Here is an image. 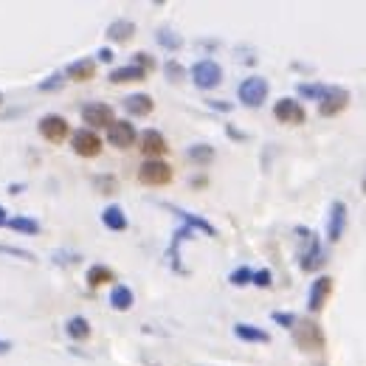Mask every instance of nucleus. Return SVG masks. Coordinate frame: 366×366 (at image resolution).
<instances>
[{
  "label": "nucleus",
  "mask_w": 366,
  "mask_h": 366,
  "mask_svg": "<svg viewBox=\"0 0 366 366\" xmlns=\"http://www.w3.org/2000/svg\"><path fill=\"white\" fill-rule=\"evenodd\" d=\"M296 234H299V268H302L304 273L321 268L324 259H327V254H324V248H321L318 234L310 231V228H304V226H299Z\"/></svg>",
  "instance_id": "f257e3e1"
},
{
  "label": "nucleus",
  "mask_w": 366,
  "mask_h": 366,
  "mask_svg": "<svg viewBox=\"0 0 366 366\" xmlns=\"http://www.w3.org/2000/svg\"><path fill=\"white\" fill-rule=\"evenodd\" d=\"M291 333H293V341L302 352H321L324 347H327V336H324L321 324L313 321V318H296Z\"/></svg>",
  "instance_id": "f03ea898"
},
{
  "label": "nucleus",
  "mask_w": 366,
  "mask_h": 366,
  "mask_svg": "<svg viewBox=\"0 0 366 366\" xmlns=\"http://www.w3.org/2000/svg\"><path fill=\"white\" fill-rule=\"evenodd\" d=\"M192 82L200 88V91H212V88H217L220 82H223V68H220V62H214V60H197L194 65H192Z\"/></svg>",
  "instance_id": "7ed1b4c3"
},
{
  "label": "nucleus",
  "mask_w": 366,
  "mask_h": 366,
  "mask_svg": "<svg viewBox=\"0 0 366 366\" xmlns=\"http://www.w3.org/2000/svg\"><path fill=\"white\" fill-rule=\"evenodd\" d=\"M172 178H175V172H172V167L167 164V161H144V164L138 167V181L144 186H152V189L170 186Z\"/></svg>",
  "instance_id": "20e7f679"
},
{
  "label": "nucleus",
  "mask_w": 366,
  "mask_h": 366,
  "mask_svg": "<svg viewBox=\"0 0 366 366\" xmlns=\"http://www.w3.org/2000/svg\"><path fill=\"white\" fill-rule=\"evenodd\" d=\"M271 93V85H268V79L262 76H248V79H242L239 88H237V96L239 102L246 104V107H259Z\"/></svg>",
  "instance_id": "39448f33"
},
{
  "label": "nucleus",
  "mask_w": 366,
  "mask_h": 366,
  "mask_svg": "<svg viewBox=\"0 0 366 366\" xmlns=\"http://www.w3.org/2000/svg\"><path fill=\"white\" fill-rule=\"evenodd\" d=\"M37 130H39V136H43L48 144H62V141L71 136L68 118H65V116H57V113H46L43 118H39Z\"/></svg>",
  "instance_id": "423d86ee"
},
{
  "label": "nucleus",
  "mask_w": 366,
  "mask_h": 366,
  "mask_svg": "<svg viewBox=\"0 0 366 366\" xmlns=\"http://www.w3.org/2000/svg\"><path fill=\"white\" fill-rule=\"evenodd\" d=\"M273 118L279 125H304L307 121V110L299 99H291V96H282L276 104H273Z\"/></svg>",
  "instance_id": "0eeeda50"
},
{
  "label": "nucleus",
  "mask_w": 366,
  "mask_h": 366,
  "mask_svg": "<svg viewBox=\"0 0 366 366\" xmlns=\"http://www.w3.org/2000/svg\"><path fill=\"white\" fill-rule=\"evenodd\" d=\"M82 121L88 125V130H107L113 121H116V113H113V107L110 104H104V102H88V104H82Z\"/></svg>",
  "instance_id": "6e6552de"
},
{
  "label": "nucleus",
  "mask_w": 366,
  "mask_h": 366,
  "mask_svg": "<svg viewBox=\"0 0 366 366\" xmlns=\"http://www.w3.org/2000/svg\"><path fill=\"white\" fill-rule=\"evenodd\" d=\"M349 91L347 88H338V85H327V93H324V99L318 102V116L324 118H333L338 113H344L349 107Z\"/></svg>",
  "instance_id": "1a4fd4ad"
},
{
  "label": "nucleus",
  "mask_w": 366,
  "mask_h": 366,
  "mask_svg": "<svg viewBox=\"0 0 366 366\" xmlns=\"http://www.w3.org/2000/svg\"><path fill=\"white\" fill-rule=\"evenodd\" d=\"M136 141H138L136 125L127 121V118H116L113 125L107 127V144L116 147V149H130Z\"/></svg>",
  "instance_id": "9d476101"
},
{
  "label": "nucleus",
  "mask_w": 366,
  "mask_h": 366,
  "mask_svg": "<svg viewBox=\"0 0 366 366\" xmlns=\"http://www.w3.org/2000/svg\"><path fill=\"white\" fill-rule=\"evenodd\" d=\"M330 296H333V276L324 273V276L313 279L310 293H307V310H310V313H321L324 304L330 302Z\"/></svg>",
  "instance_id": "9b49d317"
},
{
  "label": "nucleus",
  "mask_w": 366,
  "mask_h": 366,
  "mask_svg": "<svg viewBox=\"0 0 366 366\" xmlns=\"http://www.w3.org/2000/svg\"><path fill=\"white\" fill-rule=\"evenodd\" d=\"M138 144H141L138 149L147 155V161H161L170 152V144H167V138H164L161 130H144L138 136Z\"/></svg>",
  "instance_id": "f8f14e48"
},
{
  "label": "nucleus",
  "mask_w": 366,
  "mask_h": 366,
  "mask_svg": "<svg viewBox=\"0 0 366 366\" xmlns=\"http://www.w3.org/2000/svg\"><path fill=\"white\" fill-rule=\"evenodd\" d=\"M71 144H73V152L76 155H82V158H96V155H102V138H99V133H93V130H76L73 136H71Z\"/></svg>",
  "instance_id": "ddd939ff"
},
{
  "label": "nucleus",
  "mask_w": 366,
  "mask_h": 366,
  "mask_svg": "<svg viewBox=\"0 0 366 366\" xmlns=\"http://www.w3.org/2000/svg\"><path fill=\"white\" fill-rule=\"evenodd\" d=\"M347 231V203L344 200H336L330 206V217H327V239L330 242H338Z\"/></svg>",
  "instance_id": "4468645a"
},
{
  "label": "nucleus",
  "mask_w": 366,
  "mask_h": 366,
  "mask_svg": "<svg viewBox=\"0 0 366 366\" xmlns=\"http://www.w3.org/2000/svg\"><path fill=\"white\" fill-rule=\"evenodd\" d=\"M93 76H96V60H91V57L73 60L65 68V79H71V82H91Z\"/></svg>",
  "instance_id": "2eb2a0df"
},
{
  "label": "nucleus",
  "mask_w": 366,
  "mask_h": 366,
  "mask_svg": "<svg viewBox=\"0 0 366 366\" xmlns=\"http://www.w3.org/2000/svg\"><path fill=\"white\" fill-rule=\"evenodd\" d=\"M167 209L172 212V214H178L181 220H183V226H189L192 231H203L206 237H217V228L206 220V217H200V214H192V212H186V209H178V206H170L167 203Z\"/></svg>",
  "instance_id": "dca6fc26"
},
{
  "label": "nucleus",
  "mask_w": 366,
  "mask_h": 366,
  "mask_svg": "<svg viewBox=\"0 0 366 366\" xmlns=\"http://www.w3.org/2000/svg\"><path fill=\"white\" fill-rule=\"evenodd\" d=\"M234 336H237L239 341H246V344H268V341H271L268 330L257 327V324H246V321L234 324Z\"/></svg>",
  "instance_id": "f3484780"
},
{
  "label": "nucleus",
  "mask_w": 366,
  "mask_h": 366,
  "mask_svg": "<svg viewBox=\"0 0 366 366\" xmlns=\"http://www.w3.org/2000/svg\"><path fill=\"white\" fill-rule=\"evenodd\" d=\"M125 110H127L133 118H144V116H149V113L155 110V102H152L149 93H133V96L125 99Z\"/></svg>",
  "instance_id": "a211bd4d"
},
{
  "label": "nucleus",
  "mask_w": 366,
  "mask_h": 366,
  "mask_svg": "<svg viewBox=\"0 0 366 366\" xmlns=\"http://www.w3.org/2000/svg\"><path fill=\"white\" fill-rule=\"evenodd\" d=\"M107 79L113 85H125V82H144L147 73L141 68H136V65H121V68H113L107 73Z\"/></svg>",
  "instance_id": "6ab92c4d"
},
{
  "label": "nucleus",
  "mask_w": 366,
  "mask_h": 366,
  "mask_svg": "<svg viewBox=\"0 0 366 366\" xmlns=\"http://www.w3.org/2000/svg\"><path fill=\"white\" fill-rule=\"evenodd\" d=\"M136 37V23L133 20H113L107 26V39L110 43H130Z\"/></svg>",
  "instance_id": "aec40b11"
},
{
  "label": "nucleus",
  "mask_w": 366,
  "mask_h": 366,
  "mask_svg": "<svg viewBox=\"0 0 366 366\" xmlns=\"http://www.w3.org/2000/svg\"><path fill=\"white\" fill-rule=\"evenodd\" d=\"M133 304H136V293L127 288V284H113V291H110V307L118 310V313H127Z\"/></svg>",
  "instance_id": "412c9836"
},
{
  "label": "nucleus",
  "mask_w": 366,
  "mask_h": 366,
  "mask_svg": "<svg viewBox=\"0 0 366 366\" xmlns=\"http://www.w3.org/2000/svg\"><path fill=\"white\" fill-rule=\"evenodd\" d=\"M102 226L104 228H110V231H127V226H130V220H127V214H125V209L121 206H107L104 212H102Z\"/></svg>",
  "instance_id": "4be33fe9"
},
{
  "label": "nucleus",
  "mask_w": 366,
  "mask_h": 366,
  "mask_svg": "<svg viewBox=\"0 0 366 366\" xmlns=\"http://www.w3.org/2000/svg\"><path fill=\"white\" fill-rule=\"evenodd\" d=\"M65 333L73 338V341H88L91 338V321L85 315H71L68 324H65Z\"/></svg>",
  "instance_id": "5701e85b"
},
{
  "label": "nucleus",
  "mask_w": 366,
  "mask_h": 366,
  "mask_svg": "<svg viewBox=\"0 0 366 366\" xmlns=\"http://www.w3.org/2000/svg\"><path fill=\"white\" fill-rule=\"evenodd\" d=\"M85 282H88V288H102V284L116 282V273L107 265H91L85 273Z\"/></svg>",
  "instance_id": "b1692460"
},
{
  "label": "nucleus",
  "mask_w": 366,
  "mask_h": 366,
  "mask_svg": "<svg viewBox=\"0 0 366 366\" xmlns=\"http://www.w3.org/2000/svg\"><path fill=\"white\" fill-rule=\"evenodd\" d=\"M186 158L192 161V164H197V167H209L214 161V147L212 144H192L186 149Z\"/></svg>",
  "instance_id": "393cba45"
},
{
  "label": "nucleus",
  "mask_w": 366,
  "mask_h": 366,
  "mask_svg": "<svg viewBox=\"0 0 366 366\" xmlns=\"http://www.w3.org/2000/svg\"><path fill=\"white\" fill-rule=\"evenodd\" d=\"M155 39H158V46H161V48H167V51H178V48H183V37L175 34L172 28H158V31H155Z\"/></svg>",
  "instance_id": "a878e982"
},
{
  "label": "nucleus",
  "mask_w": 366,
  "mask_h": 366,
  "mask_svg": "<svg viewBox=\"0 0 366 366\" xmlns=\"http://www.w3.org/2000/svg\"><path fill=\"white\" fill-rule=\"evenodd\" d=\"M296 93H299V99L321 102L324 93H327V85H321V82H299V85H296Z\"/></svg>",
  "instance_id": "bb28decb"
},
{
  "label": "nucleus",
  "mask_w": 366,
  "mask_h": 366,
  "mask_svg": "<svg viewBox=\"0 0 366 366\" xmlns=\"http://www.w3.org/2000/svg\"><path fill=\"white\" fill-rule=\"evenodd\" d=\"M6 228H12V231H20V234H28V237L39 234V223H37L34 217H23V214H17V217H9Z\"/></svg>",
  "instance_id": "cd10ccee"
},
{
  "label": "nucleus",
  "mask_w": 366,
  "mask_h": 366,
  "mask_svg": "<svg viewBox=\"0 0 366 366\" xmlns=\"http://www.w3.org/2000/svg\"><path fill=\"white\" fill-rule=\"evenodd\" d=\"M65 82H68L65 73H51V76H46L43 82L37 85V91H39V93H60V91L65 88Z\"/></svg>",
  "instance_id": "c85d7f7f"
},
{
  "label": "nucleus",
  "mask_w": 366,
  "mask_h": 366,
  "mask_svg": "<svg viewBox=\"0 0 366 366\" xmlns=\"http://www.w3.org/2000/svg\"><path fill=\"white\" fill-rule=\"evenodd\" d=\"M251 279H254V271L246 268V265H239L228 273V282L234 284V288H246V284H251Z\"/></svg>",
  "instance_id": "c756f323"
},
{
  "label": "nucleus",
  "mask_w": 366,
  "mask_h": 366,
  "mask_svg": "<svg viewBox=\"0 0 366 366\" xmlns=\"http://www.w3.org/2000/svg\"><path fill=\"white\" fill-rule=\"evenodd\" d=\"M130 65H136V68H141L144 73H152L158 62H155V60H152V57H149L147 51H136V54H133V62H130Z\"/></svg>",
  "instance_id": "7c9ffc66"
},
{
  "label": "nucleus",
  "mask_w": 366,
  "mask_h": 366,
  "mask_svg": "<svg viewBox=\"0 0 366 366\" xmlns=\"http://www.w3.org/2000/svg\"><path fill=\"white\" fill-rule=\"evenodd\" d=\"M164 73H167L170 82H181V79L186 76V68H183L178 60H170V62L164 65Z\"/></svg>",
  "instance_id": "2f4dec72"
},
{
  "label": "nucleus",
  "mask_w": 366,
  "mask_h": 366,
  "mask_svg": "<svg viewBox=\"0 0 366 366\" xmlns=\"http://www.w3.org/2000/svg\"><path fill=\"white\" fill-rule=\"evenodd\" d=\"M271 318H273V324H279V327H284V330H293V324H296V318H299V315L276 310V313H271Z\"/></svg>",
  "instance_id": "473e14b6"
},
{
  "label": "nucleus",
  "mask_w": 366,
  "mask_h": 366,
  "mask_svg": "<svg viewBox=\"0 0 366 366\" xmlns=\"http://www.w3.org/2000/svg\"><path fill=\"white\" fill-rule=\"evenodd\" d=\"M251 284H257V288H271V284H273V273L268 268H259V271H254Z\"/></svg>",
  "instance_id": "72a5a7b5"
},
{
  "label": "nucleus",
  "mask_w": 366,
  "mask_h": 366,
  "mask_svg": "<svg viewBox=\"0 0 366 366\" xmlns=\"http://www.w3.org/2000/svg\"><path fill=\"white\" fill-rule=\"evenodd\" d=\"M93 186L96 189H102V194H113L116 192V178H110V175H102V178H93Z\"/></svg>",
  "instance_id": "f704fd0d"
},
{
  "label": "nucleus",
  "mask_w": 366,
  "mask_h": 366,
  "mask_svg": "<svg viewBox=\"0 0 366 366\" xmlns=\"http://www.w3.org/2000/svg\"><path fill=\"white\" fill-rule=\"evenodd\" d=\"M0 254L20 257V259H26V262H31V259H34V254H31V251H23V248H12V246H0Z\"/></svg>",
  "instance_id": "c9c22d12"
},
{
  "label": "nucleus",
  "mask_w": 366,
  "mask_h": 366,
  "mask_svg": "<svg viewBox=\"0 0 366 366\" xmlns=\"http://www.w3.org/2000/svg\"><path fill=\"white\" fill-rule=\"evenodd\" d=\"M113 57H116L113 48H99V51H96V60H99V62H113Z\"/></svg>",
  "instance_id": "e433bc0d"
},
{
  "label": "nucleus",
  "mask_w": 366,
  "mask_h": 366,
  "mask_svg": "<svg viewBox=\"0 0 366 366\" xmlns=\"http://www.w3.org/2000/svg\"><path fill=\"white\" fill-rule=\"evenodd\" d=\"M6 352H12V341H3V338H0V355H6Z\"/></svg>",
  "instance_id": "4c0bfd02"
},
{
  "label": "nucleus",
  "mask_w": 366,
  "mask_h": 366,
  "mask_svg": "<svg viewBox=\"0 0 366 366\" xmlns=\"http://www.w3.org/2000/svg\"><path fill=\"white\" fill-rule=\"evenodd\" d=\"M212 107H217V110H231V104H226V102H209Z\"/></svg>",
  "instance_id": "58836bf2"
},
{
  "label": "nucleus",
  "mask_w": 366,
  "mask_h": 366,
  "mask_svg": "<svg viewBox=\"0 0 366 366\" xmlns=\"http://www.w3.org/2000/svg\"><path fill=\"white\" fill-rule=\"evenodd\" d=\"M6 223H9V217H6V209L0 206V226H6Z\"/></svg>",
  "instance_id": "ea45409f"
},
{
  "label": "nucleus",
  "mask_w": 366,
  "mask_h": 366,
  "mask_svg": "<svg viewBox=\"0 0 366 366\" xmlns=\"http://www.w3.org/2000/svg\"><path fill=\"white\" fill-rule=\"evenodd\" d=\"M363 194H366V178H363Z\"/></svg>",
  "instance_id": "a19ab883"
},
{
  "label": "nucleus",
  "mask_w": 366,
  "mask_h": 366,
  "mask_svg": "<svg viewBox=\"0 0 366 366\" xmlns=\"http://www.w3.org/2000/svg\"><path fill=\"white\" fill-rule=\"evenodd\" d=\"M0 104H3V93H0Z\"/></svg>",
  "instance_id": "79ce46f5"
}]
</instances>
